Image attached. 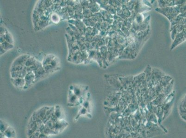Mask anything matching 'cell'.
I'll return each mask as SVG.
<instances>
[{
	"mask_svg": "<svg viewBox=\"0 0 186 138\" xmlns=\"http://www.w3.org/2000/svg\"><path fill=\"white\" fill-rule=\"evenodd\" d=\"M50 108V107H49V106H44L41 107L34 111L31 117L34 120L43 124L44 119L46 115L47 111L49 110Z\"/></svg>",
	"mask_w": 186,
	"mask_h": 138,
	"instance_id": "cell-1",
	"label": "cell"
},
{
	"mask_svg": "<svg viewBox=\"0 0 186 138\" xmlns=\"http://www.w3.org/2000/svg\"><path fill=\"white\" fill-rule=\"evenodd\" d=\"M42 124L34 120L31 117L30 120H29V122H28V125H27V137L29 136L36 131L40 130V127H41Z\"/></svg>",
	"mask_w": 186,
	"mask_h": 138,
	"instance_id": "cell-2",
	"label": "cell"
},
{
	"mask_svg": "<svg viewBox=\"0 0 186 138\" xmlns=\"http://www.w3.org/2000/svg\"><path fill=\"white\" fill-rule=\"evenodd\" d=\"M69 125L68 122L64 119L58 120L55 123V129L54 131L56 134H59L62 131H64Z\"/></svg>",
	"mask_w": 186,
	"mask_h": 138,
	"instance_id": "cell-3",
	"label": "cell"
},
{
	"mask_svg": "<svg viewBox=\"0 0 186 138\" xmlns=\"http://www.w3.org/2000/svg\"><path fill=\"white\" fill-rule=\"evenodd\" d=\"M24 79L25 80L26 83L24 89H25V88H27V87H29L31 84L35 81V74L33 72H28L26 77H25Z\"/></svg>",
	"mask_w": 186,
	"mask_h": 138,
	"instance_id": "cell-4",
	"label": "cell"
},
{
	"mask_svg": "<svg viewBox=\"0 0 186 138\" xmlns=\"http://www.w3.org/2000/svg\"><path fill=\"white\" fill-rule=\"evenodd\" d=\"M12 82L14 85L17 88H24L25 87V80L24 78H12L11 79Z\"/></svg>",
	"mask_w": 186,
	"mask_h": 138,
	"instance_id": "cell-5",
	"label": "cell"
},
{
	"mask_svg": "<svg viewBox=\"0 0 186 138\" xmlns=\"http://www.w3.org/2000/svg\"><path fill=\"white\" fill-rule=\"evenodd\" d=\"M30 56L28 55H22L18 57L16 60L14 62L13 64L14 65H19L21 66H26L25 64L27 59Z\"/></svg>",
	"mask_w": 186,
	"mask_h": 138,
	"instance_id": "cell-6",
	"label": "cell"
},
{
	"mask_svg": "<svg viewBox=\"0 0 186 138\" xmlns=\"http://www.w3.org/2000/svg\"><path fill=\"white\" fill-rule=\"evenodd\" d=\"M27 73L28 72H27V67H25L23 69L20 71L11 72V77L12 78H24Z\"/></svg>",
	"mask_w": 186,
	"mask_h": 138,
	"instance_id": "cell-7",
	"label": "cell"
},
{
	"mask_svg": "<svg viewBox=\"0 0 186 138\" xmlns=\"http://www.w3.org/2000/svg\"><path fill=\"white\" fill-rule=\"evenodd\" d=\"M40 130L41 131V133H43V134L47 135L48 136H50V135H57V134H56V132H55L54 130L49 128L48 127H47L44 123H43L41 125Z\"/></svg>",
	"mask_w": 186,
	"mask_h": 138,
	"instance_id": "cell-8",
	"label": "cell"
},
{
	"mask_svg": "<svg viewBox=\"0 0 186 138\" xmlns=\"http://www.w3.org/2000/svg\"><path fill=\"white\" fill-rule=\"evenodd\" d=\"M3 134L7 138H16V131L12 127L9 126Z\"/></svg>",
	"mask_w": 186,
	"mask_h": 138,
	"instance_id": "cell-9",
	"label": "cell"
},
{
	"mask_svg": "<svg viewBox=\"0 0 186 138\" xmlns=\"http://www.w3.org/2000/svg\"><path fill=\"white\" fill-rule=\"evenodd\" d=\"M78 97L74 93H69V104L70 105H77L78 102Z\"/></svg>",
	"mask_w": 186,
	"mask_h": 138,
	"instance_id": "cell-10",
	"label": "cell"
},
{
	"mask_svg": "<svg viewBox=\"0 0 186 138\" xmlns=\"http://www.w3.org/2000/svg\"><path fill=\"white\" fill-rule=\"evenodd\" d=\"M54 115L58 119H63V113L59 105L54 107Z\"/></svg>",
	"mask_w": 186,
	"mask_h": 138,
	"instance_id": "cell-11",
	"label": "cell"
},
{
	"mask_svg": "<svg viewBox=\"0 0 186 138\" xmlns=\"http://www.w3.org/2000/svg\"><path fill=\"white\" fill-rule=\"evenodd\" d=\"M46 71L45 70L43 66L40 67L36 72L34 73L35 76V80H38L41 78L43 76H44L46 73Z\"/></svg>",
	"mask_w": 186,
	"mask_h": 138,
	"instance_id": "cell-12",
	"label": "cell"
},
{
	"mask_svg": "<svg viewBox=\"0 0 186 138\" xmlns=\"http://www.w3.org/2000/svg\"><path fill=\"white\" fill-rule=\"evenodd\" d=\"M37 60L35 58L33 57H30L26 63L25 66L26 67H31L34 65L37 62Z\"/></svg>",
	"mask_w": 186,
	"mask_h": 138,
	"instance_id": "cell-13",
	"label": "cell"
},
{
	"mask_svg": "<svg viewBox=\"0 0 186 138\" xmlns=\"http://www.w3.org/2000/svg\"><path fill=\"white\" fill-rule=\"evenodd\" d=\"M9 127V125L7 122H6L3 120H1V121H0V131H1V133H4Z\"/></svg>",
	"mask_w": 186,
	"mask_h": 138,
	"instance_id": "cell-14",
	"label": "cell"
},
{
	"mask_svg": "<svg viewBox=\"0 0 186 138\" xmlns=\"http://www.w3.org/2000/svg\"><path fill=\"white\" fill-rule=\"evenodd\" d=\"M1 46L4 49L5 51L6 50H9L11 48H13V46L12 45V44L9 43L7 42H4L2 43H1Z\"/></svg>",
	"mask_w": 186,
	"mask_h": 138,
	"instance_id": "cell-15",
	"label": "cell"
},
{
	"mask_svg": "<svg viewBox=\"0 0 186 138\" xmlns=\"http://www.w3.org/2000/svg\"><path fill=\"white\" fill-rule=\"evenodd\" d=\"M5 39L6 42L12 44L13 40H12V37L9 35L8 33H6L5 35H3Z\"/></svg>",
	"mask_w": 186,
	"mask_h": 138,
	"instance_id": "cell-16",
	"label": "cell"
},
{
	"mask_svg": "<svg viewBox=\"0 0 186 138\" xmlns=\"http://www.w3.org/2000/svg\"><path fill=\"white\" fill-rule=\"evenodd\" d=\"M41 134V132L40 130H38V131H36V132L30 135V136H28V138H39Z\"/></svg>",
	"mask_w": 186,
	"mask_h": 138,
	"instance_id": "cell-17",
	"label": "cell"
},
{
	"mask_svg": "<svg viewBox=\"0 0 186 138\" xmlns=\"http://www.w3.org/2000/svg\"><path fill=\"white\" fill-rule=\"evenodd\" d=\"M87 110L86 108L83 107V108H82L80 110V111H79L78 116L76 117V119H78V117H80V116H82V115H85V114H87Z\"/></svg>",
	"mask_w": 186,
	"mask_h": 138,
	"instance_id": "cell-18",
	"label": "cell"
},
{
	"mask_svg": "<svg viewBox=\"0 0 186 138\" xmlns=\"http://www.w3.org/2000/svg\"><path fill=\"white\" fill-rule=\"evenodd\" d=\"M73 93L76 96H77L78 98L82 96V94H82V92H81V90L78 87H74V89H73Z\"/></svg>",
	"mask_w": 186,
	"mask_h": 138,
	"instance_id": "cell-19",
	"label": "cell"
},
{
	"mask_svg": "<svg viewBox=\"0 0 186 138\" xmlns=\"http://www.w3.org/2000/svg\"><path fill=\"white\" fill-rule=\"evenodd\" d=\"M39 138H50V136L45 135V134H43V133H41Z\"/></svg>",
	"mask_w": 186,
	"mask_h": 138,
	"instance_id": "cell-20",
	"label": "cell"
},
{
	"mask_svg": "<svg viewBox=\"0 0 186 138\" xmlns=\"http://www.w3.org/2000/svg\"><path fill=\"white\" fill-rule=\"evenodd\" d=\"M83 107L84 108H86V109L88 110V107H89V104H88V102H85L84 103Z\"/></svg>",
	"mask_w": 186,
	"mask_h": 138,
	"instance_id": "cell-21",
	"label": "cell"
},
{
	"mask_svg": "<svg viewBox=\"0 0 186 138\" xmlns=\"http://www.w3.org/2000/svg\"><path fill=\"white\" fill-rule=\"evenodd\" d=\"M0 136H1V138H7L4 135L3 133H0Z\"/></svg>",
	"mask_w": 186,
	"mask_h": 138,
	"instance_id": "cell-22",
	"label": "cell"
}]
</instances>
